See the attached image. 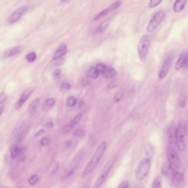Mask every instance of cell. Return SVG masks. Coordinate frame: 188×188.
I'll list each match as a JSON object with an SVG mask.
<instances>
[{"instance_id": "33", "label": "cell", "mask_w": 188, "mask_h": 188, "mask_svg": "<svg viewBox=\"0 0 188 188\" xmlns=\"http://www.w3.org/2000/svg\"><path fill=\"white\" fill-rule=\"evenodd\" d=\"M50 143V139L48 137H44L42 138L41 140V144L43 146H46Z\"/></svg>"}, {"instance_id": "23", "label": "cell", "mask_w": 188, "mask_h": 188, "mask_svg": "<svg viewBox=\"0 0 188 188\" xmlns=\"http://www.w3.org/2000/svg\"><path fill=\"white\" fill-rule=\"evenodd\" d=\"M88 75L89 77L92 79H97L98 77L100 74L96 70V67H91L88 72Z\"/></svg>"}, {"instance_id": "30", "label": "cell", "mask_w": 188, "mask_h": 188, "mask_svg": "<svg viewBox=\"0 0 188 188\" xmlns=\"http://www.w3.org/2000/svg\"><path fill=\"white\" fill-rule=\"evenodd\" d=\"M121 4H122V2H121V1L115 2V3L112 4L111 6L108 8V10L109 11H113V10H116V8L119 7Z\"/></svg>"}, {"instance_id": "32", "label": "cell", "mask_w": 188, "mask_h": 188, "mask_svg": "<svg viewBox=\"0 0 188 188\" xmlns=\"http://www.w3.org/2000/svg\"><path fill=\"white\" fill-rule=\"evenodd\" d=\"M161 2H162L161 0H152L150 2L149 7H155L157 6Z\"/></svg>"}, {"instance_id": "9", "label": "cell", "mask_w": 188, "mask_h": 188, "mask_svg": "<svg viewBox=\"0 0 188 188\" xmlns=\"http://www.w3.org/2000/svg\"><path fill=\"white\" fill-rule=\"evenodd\" d=\"M172 182L175 188H182L185 184L184 175L181 172L175 171L172 175Z\"/></svg>"}, {"instance_id": "31", "label": "cell", "mask_w": 188, "mask_h": 188, "mask_svg": "<svg viewBox=\"0 0 188 188\" xmlns=\"http://www.w3.org/2000/svg\"><path fill=\"white\" fill-rule=\"evenodd\" d=\"M39 180V177L38 175H34L33 176L30 178L28 182L30 185H33L36 184Z\"/></svg>"}, {"instance_id": "39", "label": "cell", "mask_w": 188, "mask_h": 188, "mask_svg": "<svg viewBox=\"0 0 188 188\" xmlns=\"http://www.w3.org/2000/svg\"><path fill=\"white\" fill-rule=\"evenodd\" d=\"M118 188H130L129 184V183L126 181H123L120 185L119 186Z\"/></svg>"}, {"instance_id": "46", "label": "cell", "mask_w": 188, "mask_h": 188, "mask_svg": "<svg viewBox=\"0 0 188 188\" xmlns=\"http://www.w3.org/2000/svg\"><path fill=\"white\" fill-rule=\"evenodd\" d=\"M45 133V131L43 129L40 130L38 133H36V136H39L41 135H43Z\"/></svg>"}, {"instance_id": "7", "label": "cell", "mask_w": 188, "mask_h": 188, "mask_svg": "<svg viewBox=\"0 0 188 188\" xmlns=\"http://www.w3.org/2000/svg\"><path fill=\"white\" fill-rule=\"evenodd\" d=\"M167 159L168 163L174 168H177L179 167V158L174 147H170L168 148L167 152Z\"/></svg>"}, {"instance_id": "16", "label": "cell", "mask_w": 188, "mask_h": 188, "mask_svg": "<svg viewBox=\"0 0 188 188\" xmlns=\"http://www.w3.org/2000/svg\"><path fill=\"white\" fill-rule=\"evenodd\" d=\"M170 65V59H167L164 62L162 66L159 73V77L160 79H163L166 77L168 72Z\"/></svg>"}, {"instance_id": "50", "label": "cell", "mask_w": 188, "mask_h": 188, "mask_svg": "<svg viewBox=\"0 0 188 188\" xmlns=\"http://www.w3.org/2000/svg\"><path fill=\"white\" fill-rule=\"evenodd\" d=\"M4 107H0V116L1 115V114H2V113H3V111H4Z\"/></svg>"}, {"instance_id": "47", "label": "cell", "mask_w": 188, "mask_h": 188, "mask_svg": "<svg viewBox=\"0 0 188 188\" xmlns=\"http://www.w3.org/2000/svg\"><path fill=\"white\" fill-rule=\"evenodd\" d=\"M71 145V142L70 141H68L65 144V147L66 148L69 147Z\"/></svg>"}, {"instance_id": "38", "label": "cell", "mask_w": 188, "mask_h": 188, "mask_svg": "<svg viewBox=\"0 0 188 188\" xmlns=\"http://www.w3.org/2000/svg\"><path fill=\"white\" fill-rule=\"evenodd\" d=\"M71 88V85L69 83H63L61 86V88L63 90H68Z\"/></svg>"}, {"instance_id": "19", "label": "cell", "mask_w": 188, "mask_h": 188, "mask_svg": "<svg viewBox=\"0 0 188 188\" xmlns=\"http://www.w3.org/2000/svg\"><path fill=\"white\" fill-rule=\"evenodd\" d=\"M186 4V1L178 0L176 1L174 5V11L175 13L181 12L185 7Z\"/></svg>"}, {"instance_id": "8", "label": "cell", "mask_w": 188, "mask_h": 188, "mask_svg": "<svg viewBox=\"0 0 188 188\" xmlns=\"http://www.w3.org/2000/svg\"><path fill=\"white\" fill-rule=\"evenodd\" d=\"M28 8L26 6H22V7L18 8L12 13L11 15L8 18V23L13 24L14 23L16 22L22 17L23 15L26 14V12L28 11Z\"/></svg>"}, {"instance_id": "28", "label": "cell", "mask_w": 188, "mask_h": 188, "mask_svg": "<svg viewBox=\"0 0 188 188\" xmlns=\"http://www.w3.org/2000/svg\"><path fill=\"white\" fill-rule=\"evenodd\" d=\"M37 58V55L35 52H31L29 54L27 55L26 56V59L28 62L32 63Z\"/></svg>"}, {"instance_id": "1", "label": "cell", "mask_w": 188, "mask_h": 188, "mask_svg": "<svg viewBox=\"0 0 188 188\" xmlns=\"http://www.w3.org/2000/svg\"><path fill=\"white\" fill-rule=\"evenodd\" d=\"M107 149V144L105 141H103L100 145L99 147L97 148L96 152L93 156L91 160L85 167L83 172L82 174V178H85L87 177L95 169L98 163L100 162V159L103 156L104 154Z\"/></svg>"}, {"instance_id": "43", "label": "cell", "mask_w": 188, "mask_h": 188, "mask_svg": "<svg viewBox=\"0 0 188 188\" xmlns=\"http://www.w3.org/2000/svg\"><path fill=\"white\" fill-rule=\"evenodd\" d=\"M116 86V83L114 81H112L108 85V88L109 89H112L114 88Z\"/></svg>"}, {"instance_id": "4", "label": "cell", "mask_w": 188, "mask_h": 188, "mask_svg": "<svg viewBox=\"0 0 188 188\" xmlns=\"http://www.w3.org/2000/svg\"><path fill=\"white\" fill-rule=\"evenodd\" d=\"M116 159V157H113L106 163V164L104 166L103 170L101 171L100 175L97 178L93 188H100V187L103 183L104 181L107 178L108 175L109 174L113 167L114 165Z\"/></svg>"}, {"instance_id": "45", "label": "cell", "mask_w": 188, "mask_h": 188, "mask_svg": "<svg viewBox=\"0 0 188 188\" xmlns=\"http://www.w3.org/2000/svg\"><path fill=\"white\" fill-rule=\"evenodd\" d=\"M45 126L47 128H52L54 126V123L52 122H48L46 123Z\"/></svg>"}, {"instance_id": "49", "label": "cell", "mask_w": 188, "mask_h": 188, "mask_svg": "<svg viewBox=\"0 0 188 188\" xmlns=\"http://www.w3.org/2000/svg\"><path fill=\"white\" fill-rule=\"evenodd\" d=\"M179 105H180L181 108H184V107H185L184 101H183V100L181 101L180 103H179Z\"/></svg>"}, {"instance_id": "6", "label": "cell", "mask_w": 188, "mask_h": 188, "mask_svg": "<svg viewBox=\"0 0 188 188\" xmlns=\"http://www.w3.org/2000/svg\"><path fill=\"white\" fill-rule=\"evenodd\" d=\"M164 17L165 13L163 11H160L156 13L152 18L147 27L148 32H151L153 31L159 26V24L162 22Z\"/></svg>"}, {"instance_id": "17", "label": "cell", "mask_w": 188, "mask_h": 188, "mask_svg": "<svg viewBox=\"0 0 188 188\" xmlns=\"http://www.w3.org/2000/svg\"><path fill=\"white\" fill-rule=\"evenodd\" d=\"M24 148H20L18 145H15L11 148V156L12 159H15L21 156L23 152H24Z\"/></svg>"}, {"instance_id": "27", "label": "cell", "mask_w": 188, "mask_h": 188, "mask_svg": "<svg viewBox=\"0 0 188 188\" xmlns=\"http://www.w3.org/2000/svg\"><path fill=\"white\" fill-rule=\"evenodd\" d=\"M151 188H161V179L160 177L155 179L152 183Z\"/></svg>"}, {"instance_id": "14", "label": "cell", "mask_w": 188, "mask_h": 188, "mask_svg": "<svg viewBox=\"0 0 188 188\" xmlns=\"http://www.w3.org/2000/svg\"><path fill=\"white\" fill-rule=\"evenodd\" d=\"M174 168L169 163H165L161 168V173L165 177H169L175 172Z\"/></svg>"}, {"instance_id": "10", "label": "cell", "mask_w": 188, "mask_h": 188, "mask_svg": "<svg viewBox=\"0 0 188 188\" xmlns=\"http://www.w3.org/2000/svg\"><path fill=\"white\" fill-rule=\"evenodd\" d=\"M34 91V88L33 87H30L26 89L23 93L19 100L17 102V103L15 104V109L16 110H18L22 107L26 102V100L29 98L30 96L33 93Z\"/></svg>"}, {"instance_id": "41", "label": "cell", "mask_w": 188, "mask_h": 188, "mask_svg": "<svg viewBox=\"0 0 188 188\" xmlns=\"http://www.w3.org/2000/svg\"><path fill=\"white\" fill-rule=\"evenodd\" d=\"M89 84H90V81H89V80H88V79L84 78V79L82 80V85H83L84 87H86V86L89 85Z\"/></svg>"}, {"instance_id": "34", "label": "cell", "mask_w": 188, "mask_h": 188, "mask_svg": "<svg viewBox=\"0 0 188 188\" xmlns=\"http://www.w3.org/2000/svg\"><path fill=\"white\" fill-rule=\"evenodd\" d=\"M74 135L78 137H83L85 135V131L82 129L76 130L75 131V132L74 133Z\"/></svg>"}, {"instance_id": "37", "label": "cell", "mask_w": 188, "mask_h": 188, "mask_svg": "<svg viewBox=\"0 0 188 188\" xmlns=\"http://www.w3.org/2000/svg\"><path fill=\"white\" fill-rule=\"evenodd\" d=\"M109 12V11L108 10V9H106V10H104L103 11L101 12L100 14H98V15H97L94 19V20H97V19H98L102 18V17H103L104 15H107V13H108Z\"/></svg>"}, {"instance_id": "11", "label": "cell", "mask_w": 188, "mask_h": 188, "mask_svg": "<svg viewBox=\"0 0 188 188\" xmlns=\"http://www.w3.org/2000/svg\"><path fill=\"white\" fill-rule=\"evenodd\" d=\"M176 129L174 125L170 126L167 131L168 141L170 145V147H173L175 144H176V135H175Z\"/></svg>"}, {"instance_id": "44", "label": "cell", "mask_w": 188, "mask_h": 188, "mask_svg": "<svg viewBox=\"0 0 188 188\" xmlns=\"http://www.w3.org/2000/svg\"><path fill=\"white\" fill-rule=\"evenodd\" d=\"M73 173H74V170H69L67 171L66 172V173L65 174V175L66 177H68V176H69V175H71V174H72Z\"/></svg>"}, {"instance_id": "13", "label": "cell", "mask_w": 188, "mask_h": 188, "mask_svg": "<svg viewBox=\"0 0 188 188\" xmlns=\"http://www.w3.org/2000/svg\"><path fill=\"white\" fill-rule=\"evenodd\" d=\"M188 63V52L184 51L179 56V58L178 60L176 65L175 69L177 70H180L183 67L185 66Z\"/></svg>"}, {"instance_id": "12", "label": "cell", "mask_w": 188, "mask_h": 188, "mask_svg": "<svg viewBox=\"0 0 188 188\" xmlns=\"http://www.w3.org/2000/svg\"><path fill=\"white\" fill-rule=\"evenodd\" d=\"M82 118V114H79L77 116H76L70 122H69L67 124H66L63 128V132L64 133L70 132L71 130L73 129L74 128V126L76 125L78 123L80 122Z\"/></svg>"}, {"instance_id": "15", "label": "cell", "mask_w": 188, "mask_h": 188, "mask_svg": "<svg viewBox=\"0 0 188 188\" xmlns=\"http://www.w3.org/2000/svg\"><path fill=\"white\" fill-rule=\"evenodd\" d=\"M23 50V47L22 46L19 45V46H15V47L10 48L7 50L6 52H4V56L6 58L11 57L13 56L20 54L21 52H22Z\"/></svg>"}, {"instance_id": "35", "label": "cell", "mask_w": 188, "mask_h": 188, "mask_svg": "<svg viewBox=\"0 0 188 188\" xmlns=\"http://www.w3.org/2000/svg\"><path fill=\"white\" fill-rule=\"evenodd\" d=\"M55 103V100H54L53 98H49V99H48L46 101V106H47L48 107H49V108H51V107H52L54 105V104Z\"/></svg>"}, {"instance_id": "3", "label": "cell", "mask_w": 188, "mask_h": 188, "mask_svg": "<svg viewBox=\"0 0 188 188\" xmlns=\"http://www.w3.org/2000/svg\"><path fill=\"white\" fill-rule=\"evenodd\" d=\"M151 164V160L148 158H144L139 163L135 171V175L138 181H142L147 176Z\"/></svg>"}, {"instance_id": "24", "label": "cell", "mask_w": 188, "mask_h": 188, "mask_svg": "<svg viewBox=\"0 0 188 188\" xmlns=\"http://www.w3.org/2000/svg\"><path fill=\"white\" fill-rule=\"evenodd\" d=\"M145 151L146 152V154L147 155L148 157H152L153 154V152H154V150H153V146H152L150 144H146L145 146Z\"/></svg>"}, {"instance_id": "48", "label": "cell", "mask_w": 188, "mask_h": 188, "mask_svg": "<svg viewBox=\"0 0 188 188\" xmlns=\"http://www.w3.org/2000/svg\"><path fill=\"white\" fill-rule=\"evenodd\" d=\"M84 102L83 101V100H81V101H80V103H79V107H80V108H81L82 107L84 106Z\"/></svg>"}, {"instance_id": "20", "label": "cell", "mask_w": 188, "mask_h": 188, "mask_svg": "<svg viewBox=\"0 0 188 188\" xmlns=\"http://www.w3.org/2000/svg\"><path fill=\"white\" fill-rule=\"evenodd\" d=\"M40 102V100L38 98L35 99L33 100L29 105V108H28V111L30 113V114L32 115H33L36 113L37 111V107L38 104H39Z\"/></svg>"}, {"instance_id": "2", "label": "cell", "mask_w": 188, "mask_h": 188, "mask_svg": "<svg viewBox=\"0 0 188 188\" xmlns=\"http://www.w3.org/2000/svg\"><path fill=\"white\" fill-rule=\"evenodd\" d=\"M187 133V126L184 121L181 120L178 123L175 132L176 144L181 151H184L186 147L185 137Z\"/></svg>"}, {"instance_id": "21", "label": "cell", "mask_w": 188, "mask_h": 188, "mask_svg": "<svg viewBox=\"0 0 188 188\" xmlns=\"http://www.w3.org/2000/svg\"><path fill=\"white\" fill-rule=\"evenodd\" d=\"M116 74V71L114 69H113L111 67L109 66L106 67L105 70L104 71L103 74H102L105 77L111 78L115 76Z\"/></svg>"}, {"instance_id": "42", "label": "cell", "mask_w": 188, "mask_h": 188, "mask_svg": "<svg viewBox=\"0 0 188 188\" xmlns=\"http://www.w3.org/2000/svg\"><path fill=\"white\" fill-rule=\"evenodd\" d=\"M59 169V163H57L55 166H54V168L52 170V173L55 174L58 171Z\"/></svg>"}, {"instance_id": "40", "label": "cell", "mask_w": 188, "mask_h": 188, "mask_svg": "<svg viewBox=\"0 0 188 188\" xmlns=\"http://www.w3.org/2000/svg\"><path fill=\"white\" fill-rule=\"evenodd\" d=\"M61 73H62V72L60 69H57L54 72L53 74H54V76L55 77L58 78L60 77V76L61 75Z\"/></svg>"}, {"instance_id": "18", "label": "cell", "mask_w": 188, "mask_h": 188, "mask_svg": "<svg viewBox=\"0 0 188 188\" xmlns=\"http://www.w3.org/2000/svg\"><path fill=\"white\" fill-rule=\"evenodd\" d=\"M67 49V48L66 45L64 44L61 45L59 46L58 49L56 50V52H55L54 55L53 56L52 60H55L64 55L66 52Z\"/></svg>"}, {"instance_id": "36", "label": "cell", "mask_w": 188, "mask_h": 188, "mask_svg": "<svg viewBox=\"0 0 188 188\" xmlns=\"http://www.w3.org/2000/svg\"><path fill=\"white\" fill-rule=\"evenodd\" d=\"M8 96L5 93H0V104L4 103L7 99Z\"/></svg>"}, {"instance_id": "5", "label": "cell", "mask_w": 188, "mask_h": 188, "mask_svg": "<svg viewBox=\"0 0 188 188\" xmlns=\"http://www.w3.org/2000/svg\"><path fill=\"white\" fill-rule=\"evenodd\" d=\"M150 41L149 38L145 35L142 37L138 46V53L141 60L144 61L147 55L148 50L150 46Z\"/></svg>"}, {"instance_id": "51", "label": "cell", "mask_w": 188, "mask_h": 188, "mask_svg": "<svg viewBox=\"0 0 188 188\" xmlns=\"http://www.w3.org/2000/svg\"><path fill=\"white\" fill-rule=\"evenodd\" d=\"M0 188H7V187L3 185H0Z\"/></svg>"}, {"instance_id": "25", "label": "cell", "mask_w": 188, "mask_h": 188, "mask_svg": "<svg viewBox=\"0 0 188 188\" xmlns=\"http://www.w3.org/2000/svg\"><path fill=\"white\" fill-rule=\"evenodd\" d=\"M77 103V99L74 96H70L67 100V105L69 107H74Z\"/></svg>"}, {"instance_id": "22", "label": "cell", "mask_w": 188, "mask_h": 188, "mask_svg": "<svg viewBox=\"0 0 188 188\" xmlns=\"http://www.w3.org/2000/svg\"><path fill=\"white\" fill-rule=\"evenodd\" d=\"M110 24V20L107 19L106 21H104L99 26V27L97 28L96 30L97 33H103L105 32L106 30L108 28Z\"/></svg>"}, {"instance_id": "29", "label": "cell", "mask_w": 188, "mask_h": 188, "mask_svg": "<svg viewBox=\"0 0 188 188\" xmlns=\"http://www.w3.org/2000/svg\"><path fill=\"white\" fill-rule=\"evenodd\" d=\"M106 67L105 65H104V64L102 63H99L98 65H97V66L96 67V70H97V71L98 72L99 74H103L104 71L106 69Z\"/></svg>"}, {"instance_id": "26", "label": "cell", "mask_w": 188, "mask_h": 188, "mask_svg": "<svg viewBox=\"0 0 188 188\" xmlns=\"http://www.w3.org/2000/svg\"><path fill=\"white\" fill-rule=\"evenodd\" d=\"M124 92L123 90H120V91H118V92L116 93L115 95L114 101L115 103L119 102L122 98V97H124Z\"/></svg>"}]
</instances>
